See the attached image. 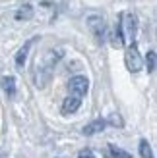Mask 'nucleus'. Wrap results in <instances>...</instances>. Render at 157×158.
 <instances>
[{"instance_id": "1", "label": "nucleus", "mask_w": 157, "mask_h": 158, "mask_svg": "<svg viewBox=\"0 0 157 158\" xmlns=\"http://www.w3.org/2000/svg\"><path fill=\"white\" fill-rule=\"evenodd\" d=\"M120 33H122V41L132 44L136 39V15L132 14H122L120 15Z\"/></svg>"}, {"instance_id": "2", "label": "nucleus", "mask_w": 157, "mask_h": 158, "mask_svg": "<svg viewBox=\"0 0 157 158\" xmlns=\"http://www.w3.org/2000/svg\"><path fill=\"white\" fill-rule=\"evenodd\" d=\"M124 62H126V68L130 69L132 73H138L140 69L144 68V60H142V56H140V52H138L136 43L128 44L126 54H124Z\"/></svg>"}, {"instance_id": "3", "label": "nucleus", "mask_w": 157, "mask_h": 158, "mask_svg": "<svg viewBox=\"0 0 157 158\" xmlns=\"http://www.w3.org/2000/svg\"><path fill=\"white\" fill-rule=\"evenodd\" d=\"M68 89H70V93H72L74 97L82 98L83 94L87 93V89H89V81H87V79H85L83 75L72 77V79H70V83H68Z\"/></svg>"}, {"instance_id": "4", "label": "nucleus", "mask_w": 157, "mask_h": 158, "mask_svg": "<svg viewBox=\"0 0 157 158\" xmlns=\"http://www.w3.org/2000/svg\"><path fill=\"white\" fill-rule=\"evenodd\" d=\"M87 23H89V29L95 33L97 41L103 43V39H105V21H103V18H99V15H91V18L87 19Z\"/></svg>"}, {"instance_id": "5", "label": "nucleus", "mask_w": 157, "mask_h": 158, "mask_svg": "<svg viewBox=\"0 0 157 158\" xmlns=\"http://www.w3.org/2000/svg\"><path fill=\"white\" fill-rule=\"evenodd\" d=\"M80 104H82V98H78V97H74V94H70V97H66L64 98V102H62V114H74L78 108H80Z\"/></svg>"}, {"instance_id": "6", "label": "nucleus", "mask_w": 157, "mask_h": 158, "mask_svg": "<svg viewBox=\"0 0 157 158\" xmlns=\"http://www.w3.org/2000/svg\"><path fill=\"white\" fill-rule=\"evenodd\" d=\"M31 44H33V39H31V41H27V43L18 50V54H16V66H18V69H21L23 64H25V58H27V52H29V48H31Z\"/></svg>"}, {"instance_id": "7", "label": "nucleus", "mask_w": 157, "mask_h": 158, "mask_svg": "<svg viewBox=\"0 0 157 158\" xmlns=\"http://www.w3.org/2000/svg\"><path fill=\"white\" fill-rule=\"evenodd\" d=\"M105 125H107L105 120H95V122H91V123L85 125L83 133H85V135H95V133H101V131L105 129Z\"/></svg>"}, {"instance_id": "8", "label": "nucleus", "mask_w": 157, "mask_h": 158, "mask_svg": "<svg viewBox=\"0 0 157 158\" xmlns=\"http://www.w3.org/2000/svg\"><path fill=\"white\" fill-rule=\"evenodd\" d=\"M0 85H2V89H4V93L8 94V97H14L16 94V79L14 77H2V81H0Z\"/></svg>"}, {"instance_id": "9", "label": "nucleus", "mask_w": 157, "mask_h": 158, "mask_svg": "<svg viewBox=\"0 0 157 158\" xmlns=\"http://www.w3.org/2000/svg\"><path fill=\"white\" fill-rule=\"evenodd\" d=\"M31 15H33V8H31L29 4H25V6H23V8H20V10L18 12H16V19H18V21H25V19H29L31 18Z\"/></svg>"}, {"instance_id": "10", "label": "nucleus", "mask_w": 157, "mask_h": 158, "mask_svg": "<svg viewBox=\"0 0 157 158\" xmlns=\"http://www.w3.org/2000/svg\"><path fill=\"white\" fill-rule=\"evenodd\" d=\"M109 158H132V154H128L126 151H122L114 145H109Z\"/></svg>"}, {"instance_id": "11", "label": "nucleus", "mask_w": 157, "mask_h": 158, "mask_svg": "<svg viewBox=\"0 0 157 158\" xmlns=\"http://www.w3.org/2000/svg\"><path fill=\"white\" fill-rule=\"evenodd\" d=\"M113 46L114 48H122L124 46V41H122V33H120V25L116 23V27H114V31H113Z\"/></svg>"}, {"instance_id": "12", "label": "nucleus", "mask_w": 157, "mask_h": 158, "mask_svg": "<svg viewBox=\"0 0 157 158\" xmlns=\"http://www.w3.org/2000/svg\"><path fill=\"white\" fill-rule=\"evenodd\" d=\"M140 154H142V158H153V154H151V147H150V143H147L146 139L140 141Z\"/></svg>"}, {"instance_id": "13", "label": "nucleus", "mask_w": 157, "mask_h": 158, "mask_svg": "<svg viewBox=\"0 0 157 158\" xmlns=\"http://www.w3.org/2000/svg\"><path fill=\"white\" fill-rule=\"evenodd\" d=\"M146 66H147V72H155V50L147 52V58H146Z\"/></svg>"}, {"instance_id": "14", "label": "nucleus", "mask_w": 157, "mask_h": 158, "mask_svg": "<svg viewBox=\"0 0 157 158\" xmlns=\"http://www.w3.org/2000/svg\"><path fill=\"white\" fill-rule=\"evenodd\" d=\"M78 158H95V154H93V151L85 148V151H82L80 154H78Z\"/></svg>"}, {"instance_id": "15", "label": "nucleus", "mask_w": 157, "mask_h": 158, "mask_svg": "<svg viewBox=\"0 0 157 158\" xmlns=\"http://www.w3.org/2000/svg\"><path fill=\"white\" fill-rule=\"evenodd\" d=\"M109 123H113V125H122V122H120V118L119 116H111V120H109Z\"/></svg>"}, {"instance_id": "16", "label": "nucleus", "mask_w": 157, "mask_h": 158, "mask_svg": "<svg viewBox=\"0 0 157 158\" xmlns=\"http://www.w3.org/2000/svg\"><path fill=\"white\" fill-rule=\"evenodd\" d=\"M0 158H6V156H4V154H0Z\"/></svg>"}]
</instances>
